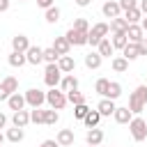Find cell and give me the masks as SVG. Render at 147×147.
Returning a JSON list of instances; mask_svg holds the SVG:
<instances>
[{
    "instance_id": "obj_20",
    "label": "cell",
    "mask_w": 147,
    "mask_h": 147,
    "mask_svg": "<svg viewBox=\"0 0 147 147\" xmlns=\"http://www.w3.org/2000/svg\"><path fill=\"white\" fill-rule=\"evenodd\" d=\"M53 48L60 53V57L62 55H69V48H71V44H69V39L67 37H55V41H53Z\"/></svg>"
},
{
    "instance_id": "obj_28",
    "label": "cell",
    "mask_w": 147,
    "mask_h": 147,
    "mask_svg": "<svg viewBox=\"0 0 147 147\" xmlns=\"http://www.w3.org/2000/svg\"><path fill=\"white\" fill-rule=\"evenodd\" d=\"M83 122H85V126H87V129H92V126H96V124L101 122V113H99V110H90V113L85 115V119H83Z\"/></svg>"
},
{
    "instance_id": "obj_45",
    "label": "cell",
    "mask_w": 147,
    "mask_h": 147,
    "mask_svg": "<svg viewBox=\"0 0 147 147\" xmlns=\"http://www.w3.org/2000/svg\"><path fill=\"white\" fill-rule=\"evenodd\" d=\"M138 7H140V11L147 16V0H140V2H138Z\"/></svg>"
},
{
    "instance_id": "obj_17",
    "label": "cell",
    "mask_w": 147,
    "mask_h": 147,
    "mask_svg": "<svg viewBox=\"0 0 147 147\" xmlns=\"http://www.w3.org/2000/svg\"><path fill=\"white\" fill-rule=\"evenodd\" d=\"M11 122H14V126H21V129H25V126L30 124V113H28V110H14V117H11Z\"/></svg>"
},
{
    "instance_id": "obj_19",
    "label": "cell",
    "mask_w": 147,
    "mask_h": 147,
    "mask_svg": "<svg viewBox=\"0 0 147 147\" xmlns=\"http://www.w3.org/2000/svg\"><path fill=\"white\" fill-rule=\"evenodd\" d=\"M85 140H87V145H101V142H103V131L96 129V126H92V129L85 133Z\"/></svg>"
},
{
    "instance_id": "obj_24",
    "label": "cell",
    "mask_w": 147,
    "mask_h": 147,
    "mask_svg": "<svg viewBox=\"0 0 147 147\" xmlns=\"http://www.w3.org/2000/svg\"><path fill=\"white\" fill-rule=\"evenodd\" d=\"M101 60H103V57L99 55V51H96V53L92 51V53L85 55V67H87V69H99V67H101Z\"/></svg>"
},
{
    "instance_id": "obj_46",
    "label": "cell",
    "mask_w": 147,
    "mask_h": 147,
    "mask_svg": "<svg viewBox=\"0 0 147 147\" xmlns=\"http://www.w3.org/2000/svg\"><path fill=\"white\" fill-rule=\"evenodd\" d=\"M9 9V0H0V11H7Z\"/></svg>"
},
{
    "instance_id": "obj_4",
    "label": "cell",
    "mask_w": 147,
    "mask_h": 147,
    "mask_svg": "<svg viewBox=\"0 0 147 147\" xmlns=\"http://www.w3.org/2000/svg\"><path fill=\"white\" fill-rule=\"evenodd\" d=\"M108 32H110V25H108V23H96V25H92L90 32H87V44L99 46V41H101Z\"/></svg>"
},
{
    "instance_id": "obj_34",
    "label": "cell",
    "mask_w": 147,
    "mask_h": 147,
    "mask_svg": "<svg viewBox=\"0 0 147 147\" xmlns=\"http://www.w3.org/2000/svg\"><path fill=\"white\" fill-rule=\"evenodd\" d=\"M67 101L74 103V106H78V103H85V96L78 90H71V92H67Z\"/></svg>"
},
{
    "instance_id": "obj_35",
    "label": "cell",
    "mask_w": 147,
    "mask_h": 147,
    "mask_svg": "<svg viewBox=\"0 0 147 147\" xmlns=\"http://www.w3.org/2000/svg\"><path fill=\"white\" fill-rule=\"evenodd\" d=\"M57 21H60V9L53 5L46 9V23H57Z\"/></svg>"
},
{
    "instance_id": "obj_30",
    "label": "cell",
    "mask_w": 147,
    "mask_h": 147,
    "mask_svg": "<svg viewBox=\"0 0 147 147\" xmlns=\"http://www.w3.org/2000/svg\"><path fill=\"white\" fill-rule=\"evenodd\" d=\"M23 136H25V133H23V129H21V126H14V129H9V131H7V140H9V142H21V140H23Z\"/></svg>"
},
{
    "instance_id": "obj_11",
    "label": "cell",
    "mask_w": 147,
    "mask_h": 147,
    "mask_svg": "<svg viewBox=\"0 0 147 147\" xmlns=\"http://www.w3.org/2000/svg\"><path fill=\"white\" fill-rule=\"evenodd\" d=\"M25 57H28L30 64H39V62H44V48H39V46H30V48L25 51Z\"/></svg>"
},
{
    "instance_id": "obj_16",
    "label": "cell",
    "mask_w": 147,
    "mask_h": 147,
    "mask_svg": "<svg viewBox=\"0 0 147 147\" xmlns=\"http://www.w3.org/2000/svg\"><path fill=\"white\" fill-rule=\"evenodd\" d=\"M11 48H14V51H18V53H25V51L30 48L28 37H25V34H16V37H11Z\"/></svg>"
},
{
    "instance_id": "obj_12",
    "label": "cell",
    "mask_w": 147,
    "mask_h": 147,
    "mask_svg": "<svg viewBox=\"0 0 147 147\" xmlns=\"http://www.w3.org/2000/svg\"><path fill=\"white\" fill-rule=\"evenodd\" d=\"M60 90L62 92H71V90H78V78L74 74H64L62 80H60Z\"/></svg>"
},
{
    "instance_id": "obj_3",
    "label": "cell",
    "mask_w": 147,
    "mask_h": 147,
    "mask_svg": "<svg viewBox=\"0 0 147 147\" xmlns=\"http://www.w3.org/2000/svg\"><path fill=\"white\" fill-rule=\"evenodd\" d=\"M129 131H131V136H133L136 142H142V140L147 138V122H145L142 117H133V119L129 122Z\"/></svg>"
},
{
    "instance_id": "obj_15",
    "label": "cell",
    "mask_w": 147,
    "mask_h": 147,
    "mask_svg": "<svg viewBox=\"0 0 147 147\" xmlns=\"http://www.w3.org/2000/svg\"><path fill=\"white\" fill-rule=\"evenodd\" d=\"M113 117H115V122H117V124H129V122L133 119V113L129 110V106H126V108H115Z\"/></svg>"
},
{
    "instance_id": "obj_41",
    "label": "cell",
    "mask_w": 147,
    "mask_h": 147,
    "mask_svg": "<svg viewBox=\"0 0 147 147\" xmlns=\"http://www.w3.org/2000/svg\"><path fill=\"white\" fill-rule=\"evenodd\" d=\"M117 2H119L122 11H126V9H133V7H138V2H140V0H117Z\"/></svg>"
},
{
    "instance_id": "obj_14",
    "label": "cell",
    "mask_w": 147,
    "mask_h": 147,
    "mask_svg": "<svg viewBox=\"0 0 147 147\" xmlns=\"http://www.w3.org/2000/svg\"><path fill=\"white\" fill-rule=\"evenodd\" d=\"M115 108H117V106L113 103V99H106V96H103V99L99 101V106H96V110L101 113V117H110V115L115 113Z\"/></svg>"
},
{
    "instance_id": "obj_49",
    "label": "cell",
    "mask_w": 147,
    "mask_h": 147,
    "mask_svg": "<svg viewBox=\"0 0 147 147\" xmlns=\"http://www.w3.org/2000/svg\"><path fill=\"white\" fill-rule=\"evenodd\" d=\"M142 30H147V16L142 18Z\"/></svg>"
},
{
    "instance_id": "obj_32",
    "label": "cell",
    "mask_w": 147,
    "mask_h": 147,
    "mask_svg": "<svg viewBox=\"0 0 147 147\" xmlns=\"http://www.w3.org/2000/svg\"><path fill=\"white\" fill-rule=\"evenodd\" d=\"M60 60V53L51 46V48H44V62H48V64H53V62H57Z\"/></svg>"
},
{
    "instance_id": "obj_6",
    "label": "cell",
    "mask_w": 147,
    "mask_h": 147,
    "mask_svg": "<svg viewBox=\"0 0 147 147\" xmlns=\"http://www.w3.org/2000/svg\"><path fill=\"white\" fill-rule=\"evenodd\" d=\"M14 92H18V80L14 76H7L2 83H0V101H7Z\"/></svg>"
},
{
    "instance_id": "obj_25",
    "label": "cell",
    "mask_w": 147,
    "mask_h": 147,
    "mask_svg": "<svg viewBox=\"0 0 147 147\" xmlns=\"http://www.w3.org/2000/svg\"><path fill=\"white\" fill-rule=\"evenodd\" d=\"M126 28H129V21L126 18H122V16L110 18V30L113 32H126Z\"/></svg>"
},
{
    "instance_id": "obj_40",
    "label": "cell",
    "mask_w": 147,
    "mask_h": 147,
    "mask_svg": "<svg viewBox=\"0 0 147 147\" xmlns=\"http://www.w3.org/2000/svg\"><path fill=\"white\" fill-rule=\"evenodd\" d=\"M74 30H80V32H90V25L85 18H76L74 21Z\"/></svg>"
},
{
    "instance_id": "obj_48",
    "label": "cell",
    "mask_w": 147,
    "mask_h": 147,
    "mask_svg": "<svg viewBox=\"0 0 147 147\" xmlns=\"http://www.w3.org/2000/svg\"><path fill=\"white\" fill-rule=\"evenodd\" d=\"M90 2H92V0H76V5H78V7H87Z\"/></svg>"
},
{
    "instance_id": "obj_31",
    "label": "cell",
    "mask_w": 147,
    "mask_h": 147,
    "mask_svg": "<svg viewBox=\"0 0 147 147\" xmlns=\"http://www.w3.org/2000/svg\"><path fill=\"white\" fill-rule=\"evenodd\" d=\"M57 119H60V115H57V110H55V108H51V110H44V124L53 126V124H57Z\"/></svg>"
},
{
    "instance_id": "obj_33",
    "label": "cell",
    "mask_w": 147,
    "mask_h": 147,
    "mask_svg": "<svg viewBox=\"0 0 147 147\" xmlns=\"http://www.w3.org/2000/svg\"><path fill=\"white\" fill-rule=\"evenodd\" d=\"M108 87H110V80H108V78H99V80H96V85H94L96 94H101V96H106V94H108Z\"/></svg>"
},
{
    "instance_id": "obj_52",
    "label": "cell",
    "mask_w": 147,
    "mask_h": 147,
    "mask_svg": "<svg viewBox=\"0 0 147 147\" xmlns=\"http://www.w3.org/2000/svg\"><path fill=\"white\" fill-rule=\"evenodd\" d=\"M145 39H147V37H145Z\"/></svg>"
},
{
    "instance_id": "obj_42",
    "label": "cell",
    "mask_w": 147,
    "mask_h": 147,
    "mask_svg": "<svg viewBox=\"0 0 147 147\" xmlns=\"http://www.w3.org/2000/svg\"><path fill=\"white\" fill-rule=\"evenodd\" d=\"M138 51H140V55H147V39L138 41Z\"/></svg>"
},
{
    "instance_id": "obj_47",
    "label": "cell",
    "mask_w": 147,
    "mask_h": 147,
    "mask_svg": "<svg viewBox=\"0 0 147 147\" xmlns=\"http://www.w3.org/2000/svg\"><path fill=\"white\" fill-rule=\"evenodd\" d=\"M5 124H7V115L0 113V129H5Z\"/></svg>"
},
{
    "instance_id": "obj_18",
    "label": "cell",
    "mask_w": 147,
    "mask_h": 147,
    "mask_svg": "<svg viewBox=\"0 0 147 147\" xmlns=\"http://www.w3.org/2000/svg\"><path fill=\"white\" fill-rule=\"evenodd\" d=\"M55 140L60 142V147H71L74 145V131L71 129H60V133H57Z\"/></svg>"
},
{
    "instance_id": "obj_27",
    "label": "cell",
    "mask_w": 147,
    "mask_h": 147,
    "mask_svg": "<svg viewBox=\"0 0 147 147\" xmlns=\"http://www.w3.org/2000/svg\"><path fill=\"white\" fill-rule=\"evenodd\" d=\"M25 62H28L25 53H18V51H11V53H9V64H11V67H23Z\"/></svg>"
},
{
    "instance_id": "obj_13",
    "label": "cell",
    "mask_w": 147,
    "mask_h": 147,
    "mask_svg": "<svg viewBox=\"0 0 147 147\" xmlns=\"http://www.w3.org/2000/svg\"><path fill=\"white\" fill-rule=\"evenodd\" d=\"M25 103H28V101H25V94H18V92H14V94L7 99V106H9L11 110H23Z\"/></svg>"
},
{
    "instance_id": "obj_8",
    "label": "cell",
    "mask_w": 147,
    "mask_h": 147,
    "mask_svg": "<svg viewBox=\"0 0 147 147\" xmlns=\"http://www.w3.org/2000/svg\"><path fill=\"white\" fill-rule=\"evenodd\" d=\"M64 37L69 39L71 46H85L87 44V32H80V30H74V28H69Z\"/></svg>"
},
{
    "instance_id": "obj_26",
    "label": "cell",
    "mask_w": 147,
    "mask_h": 147,
    "mask_svg": "<svg viewBox=\"0 0 147 147\" xmlns=\"http://www.w3.org/2000/svg\"><path fill=\"white\" fill-rule=\"evenodd\" d=\"M110 41H113V46H115V48H119V51H122V48L129 44V37H126V32H113V39H110Z\"/></svg>"
},
{
    "instance_id": "obj_1",
    "label": "cell",
    "mask_w": 147,
    "mask_h": 147,
    "mask_svg": "<svg viewBox=\"0 0 147 147\" xmlns=\"http://www.w3.org/2000/svg\"><path fill=\"white\" fill-rule=\"evenodd\" d=\"M145 106H147V85H138L129 96V110L133 115H138V113H142Z\"/></svg>"
},
{
    "instance_id": "obj_5",
    "label": "cell",
    "mask_w": 147,
    "mask_h": 147,
    "mask_svg": "<svg viewBox=\"0 0 147 147\" xmlns=\"http://www.w3.org/2000/svg\"><path fill=\"white\" fill-rule=\"evenodd\" d=\"M44 80H46L48 87H57V85H60V80H62V69L57 67V62H53V64L46 67V71H44Z\"/></svg>"
},
{
    "instance_id": "obj_21",
    "label": "cell",
    "mask_w": 147,
    "mask_h": 147,
    "mask_svg": "<svg viewBox=\"0 0 147 147\" xmlns=\"http://www.w3.org/2000/svg\"><path fill=\"white\" fill-rule=\"evenodd\" d=\"M99 55L101 57H110L113 55V51H115V46H113V41H110V37H103L101 41H99Z\"/></svg>"
},
{
    "instance_id": "obj_2",
    "label": "cell",
    "mask_w": 147,
    "mask_h": 147,
    "mask_svg": "<svg viewBox=\"0 0 147 147\" xmlns=\"http://www.w3.org/2000/svg\"><path fill=\"white\" fill-rule=\"evenodd\" d=\"M46 103L55 110H62L69 101H67V92L57 90V87H51V92H46Z\"/></svg>"
},
{
    "instance_id": "obj_39",
    "label": "cell",
    "mask_w": 147,
    "mask_h": 147,
    "mask_svg": "<svg viewBox=\"0 0 147 147\" xmlns=\"http://www.w3.org/2000/svg\"><path fill=\"white\" fill-rule=\"evenodd\" d=\"M90 113V108H87V103H78V106H74V115L78 117V119H85V115Z\"/></svg>"
},
{
    "instance_id": "obj_23",
    "label": "cell",
    "mask_w": 147,
    "mask_h": 147,
    "mask_svg": "<svg viewBox=\"0 0 147 147\" xmlns=\"http://www.w3.org/2000/svg\"><path fill=\"white\" fill-rule=\"evenodd\" d=\"M122 55L131 62V60H136V57H140V51H138V44H133V41H129L124 48H122Z\"/></svg>"
},
{
    "instance_id": "obj_44",
    "label": "cell",
    "mask_w": 147,
    "mask_h": 147,
    "mask_svg": "<svg viewBox=\"0 0 147 147\" xmlns=\"http://www.w3.org/2000/svg\"><path fill=\"white\" fill-rule=\"evenodd\" d=\"M37 5L44 7V9H48V7H53V0H37Z\"/></svg>"
},
{
    "instance_id": "obj_22",
    "label": "cell",
    "mask_w": 147,
    "mask_h": 147,
    "mask_svg": "<svg viewBox=\"0 0 147 147\" xmlns=\"http://www.w3.org/2000/svg\"><path fill=\"white\" fill-rule=\"evenodd\" d=\"M57 67L62 69V74H71V71L76 69V60H74L71 55H62V57L57 60Z\"/></svg>"
},
{
    "instance_id": "obj_36",
    "label": "cell",
    "mask_w": 147,
    "mask_h": 147,
    "mask_svg": "<svg viewBox=\"0 0 147 147\" xmlns=\"http://www.w3.org/2000/svg\"><path fill=\"white\" fill-rule=\"evenodd\" d=\"M113 69H115V71H119V74H122V71H126V69H129V60H126L124 55H122V57H115V60H113Z\"/></svg>"
},
{
    "instance_id": "obj_29",
    "label": "cell",
    "mask_w": 147,
    "mask_h": 147,
    "mask_svg": "<svg viewBox=\"0 0 147 147\" xmlns=\"http://www.w3.org/2000/svg\"><path fill=\"white\" fill-rule=\"evenodd\" d=\"M124 18H126L129 23H138V21H142V11H140V7L126 9V11H124Z\"/></svg>"
},
{
    "instance_id": "obj_38",
    "label": "cell",
    "mask_w": 147,
    "mask_h": 147,
    "mask_svg": "<svg viewBox=\"0 0 147 147\" xmlns=\"http://www.w3.org/2000/svg\"><path fill=\"white\" fill-rule=\"evenodd\" d=\"M30 122L44 124V110H41V108H32V110H30Z\"/></svg>"
},
{
    "instance_id": "obj_51",
    "label": "cell",
    "mask_w": 147,
    "mask_h": 147,
    "mask_svg": "<svg viewBox=\"0 0 147 147\" xmlns=\"http://www.w3.org/2000/svg\"><path fill=\"white\" fill-rule=\"evenodd\" d=\"M87 147H99V145H87Z\"/></svg>"
},
{
    "instance_id": "obj_9",
    "label": "cell",
    "mask_w": 147,
    "mask_h": 147,
    "mask_svg": "<svg viewBox=\"0 0 147 147\" xmlns=\"http://www.w3.org/2000/svg\"><path fill=\"white\" fill-rule=\"evenodd\" d=\"M126 37H129V41H133V44L142 41V39H145V30H142V25H138V23H129V28H126Z\"/></svg>"
},
{
    "instance_id": "obj_10",
    "label": "cell",
    "mask_w": 147,
    "mask_h": 147,
    "mask_svg": "<svg viewBox=\"0 0 147 147\" xmlns=\"http://www.w3.org/2000/svg\"><path fill=\"white\" fill-rule=\"evenodd\" d=\"M101 11H103V16H106V18H117V16H119V11H122V7H119V2L108 0V2H103Z\"/></svg>"
},
{
    "instance_id": "obj_43",
    "label": "cell",
    "mask_w": 147,
    "mask_h": 147,
    "mask_svg": "<svg viewBox=\"0 0 147 147\" xmlns=\"http://www.w3.org/2000/svg\"><path fill=\"white\" fill-rule=\"evenodd\" d=\"M39 147H60V142H57V140H44Z\"/></svg>"
},
{
    "instance_id": "obj_37",
    "label": "cell",
    "mask_w": 147,
    "mask_h": 147,
    "mask_svg": "<svg viewBox=\"0 0 147 147\" xmlns=\"http://www.w3.org/2000/svg\"><path fill=\"white\" fill-rule=\"evenodd\" d=\"M119 94H122V85L113 80V83H110V87H108V94H106V99H113V101H115Z\"/></svg>"
},
{
    "instance_id": "obj_50",
    "label": "cell",
    "mask_w": 147,
    "mask_h": 147,
    "mask_svg": "<svg viewBox=\"0 0 147 147\" xmlns=\"http://www.w3.org/2000/svg\"><path fill=\"white\" fill-rule=\"evenodd\" d=\"M2 140H5V136H2V131H0V145H2Z\"/></svg>"
},
{
    "instance_id": "obj_7",
    "label": "cell",
    "mask_w": 147,
    "mask_h": 147,
    "mask_svg": "<svg viewBox=\"0 0 147 147\" xmlns=\"http://www.w3.org/2000/svg\"><path fill=\"white\" fill-rule=\"evenodd\" d=\"M25 101L30 108H41V103H46V92L37 90V87H30L25 92Z\"/></svg>"
}]
</instances>
